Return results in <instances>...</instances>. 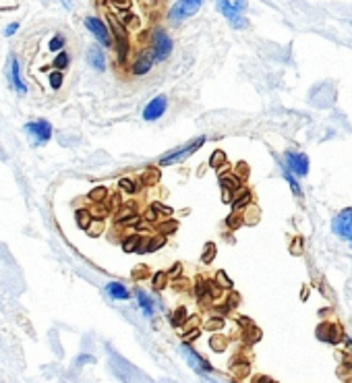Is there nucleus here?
I'll return each mask as SVG.
<instances>
[{
  "instance_id": "1",
  "label": "nucleus",
  "mask_w": 352,
  "mask_h": 383,
  "mask_svg": "<svg viewBox=\"0 0 352 383\" xmlns=\"http://www.w3.org/2000/svg\"><path fill=\"white\" fill-rule=\"evenodd\" d=\"M203 143H205V137L193 139V141L187 143L184 147H178V149H174V152L162 155V157H160V166H172V164H178V162H182V160H187V157L195 153L199 147H203Z\"/></svg>"
},
{
  "instance_id": "2",
  "label": "nucleus",
  "mask_w": 352,
  "mask_h": 383,
  "mask_svg": "<svg viewBox=\"0 0 352 383\" xmlns=\"http://www.w3.org/2000/svg\"><path fill=\"white\" fill-rule=\"evenodd\" d=\"M203 6V0H176L172 8L168 11V19L174 23H180L184 19L197 15V11Z\"/></svg>"
},
{
  "instance_id": "3",
  "label": "nucleus",
  "mask_w": 352,
  "mask_h": 383,
  "mask_svg": "<svg viewBox=\"0 0 352 383\" xmlns=\"http://www.w3.org/2000/svg\"><path fill=\"white\" fill-rule=\"evenodd\" d=\"M151 54L155 62H164L172 54V37L164 29H155L151 37Z\"/></svg>"
},
{
  "instance_id": "4",
  "label": "nucleus",
  "mask_w": 352,
  "mask_h": 383,
  "mask_svg": "<svg viewBox=\"0 0 352 383\" xmlns=\"http://www.w3.org/2000/svg\"><path fill=\"white\" fill-rule=\"evenodd\" d=\"M180 352H182V357H184V360H187V365L195 371V373H199V375H203V377H209V373H214V367L209 365V362L201 357L199 352H195L193 350L189 344H180Z\"/></svg>"
},
{
  "instance_id": "5",
  "label": "nucleus",
  "mask_w": 352,
  "mask_h": 383,
  "mask_svg": "<svg viewBox=\"0 0 352 383\" xmlns=\"http://www.w3.org/2000/svg\"><path fill=\"white\" fill-rule=\"evenodd\" d=\"M216 4H218V11L228 19V23L232 25L234 29H247L249 27L247 17H243V13L234 6V2H230V0H216Z\"/></svg>"
},
{
  "instance_id": "6",
  "label": "nucleus",
  "mask_w": 352,
  "mask_h": 383,
  "mask_svg": "<svg viewBox=\"0 0 352 383\" xmlns=\"http://www.w3.org/2000/svg\"><path fill=\"white\" fill-rule=\"evenodd\" d=\"M333 232L340 236V238H346V240H352V207H346L342 209L336 218H333V224H331Z\"/></svg>"
},
{
  "instance_id": "7",
  "label": "nucleus",
  "mask_w": 352,
  "mask_h": 383,
  "mask_svg": "<svg viewBox=\"0 0 352 383\" xmlns=\"http://www.w3.org/2000/svg\"><path fill=\"white\" fill-rule=\"evenodd\" d=\"M25 128H27V133H29V135H33L35 145L48 143L50 137H52V125L48 123V120H44V118L35 120V123H27Z\"/></svg>"
},
{
  "instance_id": "8",
  "label": "nucleus",
  "mask_w": 352,
  "mask_h": 383,
  "mask_svg": "<svg viewBox=\"0 0 352 383\" xmlns=\"http://www.w3.org/2000/svg\"><path fill=\"white\" fill-rule=\"evenodd\" d=\"M85 27L96 35V40L101 44V46H112V40H110V31H108V27L106 23L101 21V19L98 17H85Z\"/></svg>"
},
{
  "instance_id": "9",
  "label": "nucleus",
  "mask_w": 352,
  "mask_h": 383,
  "mask_svg": "<svg viewBox=\"0 0 352 383\" xmlns=\"http://www.w3.org/2000/svg\"><path fill=\"white\" fill-rule=\"evenodd\" d=\"M166 110H168V98H166V96H157V98H153L150 104L145 106L143 118L147 120V123H153V120L162 118L166 114Z\"/></svg>"
},
{
  "instance_id": "10",
  "label": "nucleus",
  "mask_w": 352,
  "mask_h": 383,
  "mask_svg": "<svg viewBox=\"0 0 352 383\" xmlns=\"http://www.w3.org/2000/svg\"><path fill=\"white\" fill-rule=\"evenodd\" d=\"M286 164L288 170L296 176H307L309 174V157L301 152H288L286 153Z\"/></svg>"
},
{
  "instance_id": "11",
  "label": "nucleus",
  "mask_w": 352,
  "mask_h": 383,
  "mask_svg": "<svg viewBox=\"0 0 352 383\" xmlns=\"http://www.w3.org/2000/svg\"><path fill=\"white\" fill-rule=\"evenodd\" d=\"M317 338L321 342H326V344H338L344 335H342V332L338 330V325L336 323H327V321H323L317 325Z\"/></svg>"
},
{
  "instance_id": "12",
  "label": "nucleus",
  "mask_w": 352,
  "mask_h": 383,
  "mask_svg": "<svg viewBox=\"0 0 352 383\" xmlns=\"http://www.w3.org/2000/svg\"><path fill=\"white\" fill-rule=\"evenodd\" d=\"M151 67H153V54H151V50H147L133 62V75H137V77L147 75L151 71Z\"/></svg>"
},
{
  "instance_id": "13",
  "label": "nucleus",
  "mask_w": 352,
  "mask_h": 383,
  "mask_svg": "<svg viewBox=\"0 0 352 383\" xmlns=\"http://www.w3.org/2000/svg\"><path fill=\"white\" fill-rule=\"evenodd\" d=\"M108 25L112 29L114 37H116V44H128V33H126V27L123 25L120 19H116L114 15H108Z\"/></svg>"
},
{
  "instance_id": "14",
  "label": "nucleus",
  "mask_w": 352,
  "mask_h": 383,
  "mask_svg": "<svg viewBox=\"0 0 352 383\" xmlns=\"http://www.w3.org/2000/svg\"><path fill=\"white\" fill-rule=\"evenodd\" d=\"M87 60L96 71H100V73L106 71V56H104V52H101L100 46H91V48L87 50Z\"/></svg>"
},
{
  "instance_id": "15",
  "label": "nucleus",
  "mask_w": 352,
  "mask_h": 383,
  "mask_svg": "<svg viewBox=\"0 0 352 383\" xmlns=\"http://www.w3.org/2000/svg\"><path fill=\"white\" fill-rule=\"evenodd\" d=\"M243 176H238L236 172L234 174H222L220 176V184H222V189L224 191H230V193H238L240 189H243Z\"/></svg>"
},
{
  "instance_id": "16",
  "label": "nucleus",
  "mask_w": 352,
  "mask_h": 383,
  "mask_svg": "<svg viewBox=\"0 0 352 383\" xmlns=\"http://www.w3.org/2000/svg\"><path fill=\"white\" fill-rule=\"evenodd\" d=\"M251 191L249 189H240L238 193H234V201H232V211L234 213H240L243 209H247L251 205Z\"/></svg>"
},
{
  "instance_id": "17",
  "label": "nucleus",
  "mask_w": 352,
  "mask_h": 383,
  "mask_svg": "<svg viewBox=\"0 0 352 383\" xmlns=\"http://www.w3.org/2000/svg\"><path fill=\"white\" fill-rule=\"evenodd\" d=\"M11 83H13V87L19 91V93H25V91H27V83H25L23 77H21L19 60H17V58H11Z\"/></svg>"
},
{
  "instance_id": "18",
  "label": "nucleus",
  "mask_w": 352,
  "mask_h": 383,
  "mask_svg": "<svg viewBox=\"0 0 352 383\" xmlns=\"http://www.w3.org/2000/svg\"><path fill=\"white\" fill-rule=\"evenodd\" d=\"M106 292L112 298H116V301H126V298H131V292H128L126 286L120 284V282H110L106 286Z\"/></svg>"
},
{
  "instance_id": "19",
  "label": "nucleus",
  "mask_w": 352,
  "mask_h": 383,
  "mask_svg": "<svg viewBox=\"0 0 352 383\" xmlns=\"http://www.w3.org/2000/svg\"><path fill=\"white\" fill-rule=\"evenodd\" d=\"M164 245H166V236H164V234H160V232H157L155 236L147 238V240L143 242V247H141V251H139V253H153V251L162 249Z\"/></svg>"
},
{
  "instance_id": "20",
  "label": "nucleus",
  "mask_w": 352,
  "mask_h": 383,
  "mask_svg": "<svg viewBox=\"0 0 352 383\" xmlns=\"http://www.w3.org/2000/svg\"><path fill=\"white\" fill-rule=\"evenodd\" d=\"M141 247H143V238L139 234H131V236H126L123 240V251H125V253H139Z\"/></svg>"
},
{
  "instance_id": "21",
  "label": "nucleus",
  "mask_w": 352,
  "mask_h": 383,
  "mask_svg": "<svg viewBox=\"0 0 352 383\" xmlns=\"http://www.w3.org/2000/svg\"><path fill=\"white\" fill-rule=\"evenodd\" d=\"M75 220H77V226L81 230H87L91 226V222H94V213H91L89 209H85V207H79L75 211Z\"/></svg>"
},
{
  "instance_id": "22",
  "label": "nucleus",
  "mask_w": 352,
  "mask_h": 383,
  "mask_svg": "<svg viewBox=\"0 0 352 383\" xmlns=\"http://www.w3.org/2000/svg\"><path fill=\"white\" fill-rule=\"evenodd\" d=\"M135 294H137V301H139V305H141L143 313H145L147 317H151V315H153V301H151V298L147 296V292H143V290H135Z\"/></svg>"
},
{
  "instance_id": "23",
  "label": "nucleus",
  "mask_w": 352,
  "mask_h": 383,
  "mask_svg": "<svg viewBox=\"0 0 352 383\" xmlns=\"http://www.w3.org/2000/svg\"><path fill=\"white\" fill-rule=\"evenodd\" d=\"M216 255H218V247H216V242H205V245H203V251H201V261L205 265H209L211 261L216 259Z\"/></svg>"
},
{
  "instance_id": "24",
  "label": "nucleus",
  "mask_w": 352,
  "mask_h": 383,
  "mask_svg": "<svg viewBox=\"0 0 352 383\" xmlns=\"http://www.w3.org/2000/svg\"><path fill=\"white\" fill-rule=\"evenodd\" d=\"M160 170L157 168H147V170L141 174V182L145 184V186H153V184H157L160 182Z\"/></svg>"
},
{
  "instance_id": "25",
  "label": "nucleus",
  "mask_w": 352,
  "mask_h": 383,
  "mask_svg": "<svg viewBox=\"0 0 352 383\" xmlns=\"http://www.w3.org/2000/svg\"><path fill=\"white\" fill-rule=\"evenodd\" d=\"M118 189L123 191V193H128V195H135L139 191V182L135 179H128V176H125V179H120L118 180Z\"/></svg>"
},
{
  "instance_id": "26",
  "label": "nucleus",
  "mask_w": 352,
  "mask_h": 383,
  "mask_svg": "<svg viewBox=\"0 0 352 383\" xmlns=\"http://www.w3.org/2000/svg\"><path fill=\"white\" fill-rule=\"evenodd\" d=\"M189 319V313H187V306H178L172 315H170V323L172 328H180V325Z\"/></svg>"
},
{
  "instance_id": "27",
  "label": "nucleus",
  "mask_w": 352,
  "mask_h": 383,
  "mask_svg": "<svg viewBox=\"0 0 352 383\" xmlns=\"http://www.w3.org/2000/svg\"><path fill=\"white\" fill-rule=\"evenodd\" d=\"M176 230H178V222H176V220H164V222L157 224V232H160V234H164V236L174 234Z\"/></svg>"
},
{
  "instance_id": "28",
  "label": "nucleus",
  "mask_w": 352,
  "mask_h": 383,
  "mask_svg": "<svg viewBox=\"0 0 352 383\" xmlns=\"http://www.w3.org/2000/svg\"><path fill=\"white\" fill-rule=\"evenodd\" d=\"M166 286H168V274H166V272H157V274L151 276V288H153V290L160 292V290H164Z\"/></svg>"
},
{
  "instance_id": "29",
  "label": "nucleus",
  "mask_w": 352,
  "mask_h": 383,
  "mask_svg": "<svg viewBox=\"0 0 352 383\" xmlns=\"http://www.w3.org/2000/svg\"><path fill=\"white\" fill-rule=\"evenodd\" d=\"M209 348L214 352H224L228 348V338H224V335H211V338H209Z\"/></svg>"
},
{
  "instance_id": "30",
  "label": "nucleus",
  "mask_w": 352,
  "mask_h": 383,
  "mask_svg": "<svg viewBox=\"0 0 352 383\" xmlns=\"http://www.w3.org/2000/svg\"><path fill=\"white\" fill-rule=\"evenodd\" d=\"M222 294H224V288L218 284V280H211V282H207V298H211V301H218V298H222Z\"/></svg>"
},
{
  "instance_id": "31",
  "label": "nucleus",
  "mask_w": 352,
  "mask_h": 383,
  "mask_svg": "<svg viewBox=\"0 0 352 383\" xmlns=\"http://www.w3.org/2000/svg\"><path fill=\"white\" fill-rule=\"evenodd\" d=\"M259 218H261V213H259V209L255 207V205H249L247 211H245V216H243L245 224H249V226H255V224L259 222Z\"/></svg>"
},
{
  "instance_id": "32",
  "label": "nucleus",
  "mask_w": 352,
  "mask_h": 383,
  "mask_svg": "<svg viewBox=\"0 0 352 383\" xmlns=\"http://www.w3.org/2000/svg\"><path fill=\"white\" fill-rule=\"evenodd\" d=\"M120 21H123L125 27H131V29H137L139 25H141V21H139V17L133 15L131 11H125L123 15H120Z\"/></svg>"
},
{
  "instance_id": "33",
  "label": "nucleus",
  "mask_w": 352,
  "mask_h": 383,
  "mask_svg": "<svg viewBox=\"0 0 352 383\" xmlns=\"http://www.w3.org/2000/svg\"><path fill=\"white\" fill-rule=\"evenodd\" d=\"M224 325H226L224 317H211V319L205 321V330L207 332H222V330H224Z\"/></svg>"
},
{
  "instance_id": "34",
  "label": "nucleus",
  "mask_w": 352,
  "mask_h": 383,
  "mask_svg": "<svg viewBox=\"0 0 352 383\" xmlns=\"http://www.w3.org/2000/svg\"><path fill=\"white\" fill-rule=\"evenodd\" d=\"M106 197H108V189H106V186H96V189L89 193V201H94V203H104Z\"/></svg>"
},
{
  "instance_id": "35",
  "label": "nucleus",
  "mask_w": 352,
  "mask_h": 383,
  "mask_svg": "<svg viewBox=\"0 0 352 383\" xmlns=\"http://www.w3.org/2000/svg\"><path fill=\"white\" fill-rule=\"evenodd\" d=\"M284 179L288 180V184H290V189H292V193L296 195V197H301L302 195V189H301V184H299V180H296V176L290 172V170H284Z\"/></svg>"
},
{
  "instance_id": "36",
  "label": "nucleus",
  "mask_w": 352,
  "mask_h": 383,
  "mask_svg": "<svg viewBox=\"0 0 352 383\" xmlns=\"http://www.w3.org/2000/svg\"><path fill=\"white\" fill-rule=\"evenodd\" d=\"M224 164H226V153L222 152V149H216V152L211 153V157H209V166H211V168H216V170H218V168H220V166H224Z\"/></svg>"
},
{
  "instance_id": "37",
  "label": "nucleus",
  "mask_w": 352,
  "mask_h": 383,
  "mask_svg": "<svg viewBox=\"0 0 352 383\" xmlns=\"http://www.w3.org/2000/svg\"><path fill=\"white\" fill-rule=\"evenodd\" d=\"M143 222V218L139 216V213H135V216H131V218H125V220H120V222H116V226H126V228H139V224Z\"/></svg>"
},
{
  "instance_id": "38",
  "label": "nucleus",
  "mask_w": 352,
  "mask_h": 383,
  "mask_svg": "<svg viewBox=\"0 0 352 383\" xmlns=\"http://www.w3.org/2000/svg\"><path fill=\"white\" fill-rule=\"evenodd\" d=\"M216 280H218V284H220L222 288H226V290H232V288H234V282L226 276L224 269H220V272L216 274Z\"/></svg>"
},
{
  "instance_id": "39",
  "label": "nucleus",
  "mask_w": 352,
  "mask_h": 383,
  "mask_svg": "<svg viewBox=\"0 0 352 383\" xmlns=\"http://www.w3.org/2000/svg\"><path fill=\"white\" fill-rule=\"evenodd\" d=\"M226 224H228V228L230 230H236V228H240L245 224V220H243V216H240V213H230L228 216V220H226Z\"/></svg>"
},
{
  "instance_id": "40",
  "label": "nucleus",
  "mask_w": 352,
  "mask_h": 383,
  "mask_svg": "<svg viewBox=\"0 0 352 383\" xmlns=\"http://www.w3.org/2000/svg\"><path fill=\"white\" fill-rule=\"evenodd\" d=\"M69 60H71V56H69L67 52H60V54L56 56V58L52 60V64H54V67H56L58 71H62V69H67V67H69Z\"/></svg>"
},
{
  "instance_id": "41",
  "label": "nucleus",
  "mask_w": 352,
  "mask_h": 383,
  "mask_svg": "<svg viewBox=\"0 0 352 383\" xmlns=\"http://www.w3.org/2000/svg\"><path fill=\"white\" fill-rule=\"evenodd\" d=\"M106 2L112 8H116V11H120V13L131 11V0H106Z\"/></svg>"
},
{
  "instance_id": "42",
  "label": "nucleus",
  "mask_w": 352,
  "mask_h": 383,
  "mask_svg": "<svg viewBox=\"0 0 352 383\" xmlns=\"http://www.w3.org/2000/svg\"><path fill=\"white\" fill-rule=\"evenodd\" d=\"M101 232H104V220H94V222H91V226L87 228L89 236H100Z\"/></svg>"
},
{
  "instance_id": "43",
  "label": "nucleus",
  "mask_w": 352,
  "mask_h": 383,
  "mask_svg": "<svg viewBox=\"0 0 352 383\" xmlns=\"http://www.w3.org/2000/svg\"><path fill=\"white\" fill-rule=\"evenodd\" d=\"M48 81H50V87L52 89H60L62 87V71H54L48 75Z\"/></svg>"
},
{
  "instance_id": "44",
  "label": "nucleus",
  "mask_w": 352,
  "mask_h": 383,
  "mask_svg": "<svg viewBox=\"0 0 352 383\" xmlns=\"http://www.w3.org/2000/svg\"><path fill=\"white\" fill-rule=\"evenodd\" d=\"M137 213V207L133 203H128V205H123V211L116 216V222H120V220H125V218H131V216H135Z\"/></svg>"
},
{
  "instance_id": "45",
  "label": "nucleus",
  "mask_w": 352,
  "mask_h": 383,
  "mask_svg": "<svg viewBox=\"0 0 352 383\" xmlns=\"http://www.w3.org/2000/svg\"><path fill=\"white\" fill-rule=\"evenodd\" d=\"M48 48H50L52 52L62 50V48H64V35H54L52 40H50V44H48Z\"/></svg>"
},
{
  "instance_id": "46",
  "label": "nucleus",
  "mask_w": 352,
  "mask_h": 383,
  "mask_svg": "<svg viewBox=\"0 0 352 383\" xmlns=\"http://www.w3.org/2000/svg\"><path fill=\"white\" fill-rule=\"evenodd\" d=\"M201 335V328H193V330H187L184 332V335H182V342L184 344H191L193 340H197Z\"/></svg>"
},
{
  "instance_id": "47",
  "label": "nucleus",
  "mask_w": 352,
  "mask_h": 383,
  "mask_svg": "<svg viewBox=\"0 0 352 383\" xmlns=\"http://www.w3.org/2000/svg\"><path fill=\"white\" fill-rule=\"evenodd\" d=\"M290 255H294V257L302 255V238L301 236H294L292 245H290Z\"/></svg>"
},
{
  "instance_id": "48",
  "label": "nucleus",
  "mask_w": 352,
  "mask_h": 383,
  "mask_svg": "<svg viewBox=\"0 0 352 383\" xmlns=\"http://www.w3.org/2000/svg\"><path fill=\"white\" fill-rule=\"evenodd\" d=\"M195 294L199 298H207V282L205 280H197L195 282Z\"/></svg>"
},
{
  "instance_id": "49",
  "label": "nucleus",
  "mask_w": 352,
  "mask_h": 383,
  "mask_svg": "<svg viewBox=\"0 0 352 383\" xmlns=\"http://www.w3.org/2000/svg\"><path fill=\"white\" fill-rule=\"evenodd\" d=\"M143 222H147V224H155V222H157V209L153 207V205L145 209V213H143Z\"/></svg>"
},
{
  "instance_id": "50",
  "label": "nucleus",
  "mask_w": 352,
  "mask_h": 383,
  "mask_svg": "<svg viewBox=\"0 0 352 383\" xmlns=\"http://www.w3.org/2000/svg\"><path fill=\"white\" fill-rule=\"evenodd\" d=\"M259 338H261V332H259L257 328L247 330V335H245V342H247V344H255Z\"/></svg>"
},
{
  "instance_id": "51",
  "label": "nucleus",
  "mask_w": 352,
  "mask_h": 383,
  "mask_svg": "<svg viewBox=\"0 0 352 383\" xmlns=\"http://www.w3.org/2000/svg\"><path fill=\"white\" fill-rule=\"evenodd\" d=\"M150 276V267L147 265H137L135 269H133V278L135 280H143V278H147Z\"/></svg>"
},
{
  "instance_id": "52",
  "label": "nucleus",
  "mask_w": 352,
  "mask_h": 383,
  "mask_svg": "<svg viewBox=\"0 0 352 383\" xmlns=\"http://www.w3.org/2000/svg\"><path fill=\"white\" fill-rule=\"evenodd\" d=\"M153 207L157 209V213H164V216H172V211H174L170 205H164V203H160V201H155Z\"/></svg>"
},
{
  "instance_id": "53",
  "label": "nucleus",
  "mask_w": 352,
  "mask_h": 383,
  "mask_svg": "<svg viewBox=\"0 0 352 383\" xmlns=\"http://www.w3.org/2000/svg\"><path fill=\"white\" fill-rule=\"evenodd\" d=\"M236 321H238V325H240L243 330H251V328H255L253 319H249V317H236Z\"/></svg>"
},
{
  "instance_id": "54",
  "label": "nucleus",
  "mask_w": 352,
  "mask_h": 383,
  "mask_svg": "<svg viewBox=\"0 0 352 383\" xmlns=\"http://www.w3.org/2000/svg\"><path fill=\"white\" fill-rule=\"evenodd\" d=\"M166 274H168V278H178L182 274V263H174Z\"/></svg>"
},
{
  "instance_id": "55",
  "label": "nucleus",
  "mask_w": 352,
  "mask_h": 383,
  "mask_svg": "<svg viewBox=\"0 0 352 383\" xmlns=\"http://www.w3.org/2000/svg\"><path fill=\"white\" fill-rule=\"evenodd\" d=\"M199 315H193V317H189L187 321H184V330H193V328H199Z\"/></svg>"
},
{
  "instance_id": "56",
  "label": "nucleus",
  "mask_w": 352,
  "mask_h": 383,
  "mask_svg": "<svg viewBox=\"0 0 352 383\" xmlns=\"http://www.w3.org/2000/svg\"><path fill=\"white\" fill-rule=\"evenodd\" d=\"M108 207H110V211H114L116 207H120V195H118V193L112 195V199H110V205H108Z\"/></svg>"
},
{
  "instance_id": "57",
  "label": "nucleus",
  "mask_w": 352,
  "mask_h": 383,
  "mask_svg": "<svg viewBox=\"0 0 352 383\" xmlns=\"http://www.w3.org/2000/svg\"><path fill=\"white\" fill-rule=\"evenodd\" d=\"M17 29H19V23H11V25H8L6 29H4V35H6V37H11V35H15V33H17Z\"/></svg>"
},
{
  "instance_id": "58",
  "label": "nucleus",
  "mask_w": 352,
  "mask_h": 383,
  "mask_svg": "<svg viewBox=\"0 0 352 383\" xmlns=\"http://www.w3.org/2000/svg\"><path fill=\"white\" fill-rule=\"evenodd\" d=\"M234 6L238 8V11H240V13H243V11H245V8H247V2H245V0H234Z\"/></svg>"
},
{
  "instance_id": "59",
  "label": "nucleus",
  "mask_w": 352,
  "mask_h": 383,
  "mask_svg": "<svg viewBox=\"0 0 352 383\" xmlns=\"http://www.w3.org/2000/svg\"><path fill=\"white\" fill-rule=\"evenodd\" d=\"M253 383H272V379H267V377H259V379H255Z\"/></svg>"
},
{
  "instance_id": "60",
  "label": "nucleus",
  "mask_w": 352,
  "mask_h": 383,
  "mask_svg": "<svg viewBox=\"0 0 352 383\" xmlns=\"http://www.w3.org/2000/svg\"><path fill=\"white\" fill-rule=\"evenodd\" d=\"M344 342H346V348L352 350V340H350V338H344Z\"/></svg>"
}]
</instances>
